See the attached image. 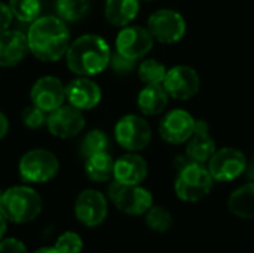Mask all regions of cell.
Masks as SVG:
<instances>
[{
	"label": "cell",
	"mask_w": 254,
	"mask_h": 253,
	"mask_svg": "<svg viewBox=\"0 0 254 253\" xmlns=\"http://www.w3.org/2000/svg\"><path fill=\"white\" fill-rule=\"evenodd\" d=\"M65 64L76 76L92 78L104 72L112 58L109 43L98 34H82L74 39L67 52Z\"/></svg>",
	"instance_id": "2"
},
{
	"label": "cell",
	"mask_w": 254,
	"mask_h": 253,
	"mask_svg": "<svg viewBox=\"0 0 254 253\" xmlns=\"http://www.w3.org/2000/svg\"><path fill=\"white\" fill-rule=\"evenodd\" d=\"M146 1H153V0H146Z\"/></svg>",
	"instance_id": "39"
},
{
	"label": "cell",
	"mask_w": 254,
	"mask_h": 253,
	"mask_svg": "<svg viewBox=\"0 0 254 253\" xmlns=\"http://www.w3.org/2000/svg\"><path fill=\"white\" fill-rule=\"evenodd\" d=\"M12 19H13V15L10 12L9 4L0 1V33H3V31L10 28Z\"/></svg>",
	"instance_id": "33"
},
{
	"label": "cell",
	"mask_w": 254,
	"mask_h": 253,
	"mask_svg": "<svg viewBox=\"0 0 254 253\" xmlns=\"http://www.w3.org/2000/svg\"><path fill=\"white\" fill-rule=\"evenodd\" d=\"M109 148V137L101 130H91L88 131L82 142H80V155L86 160L91 155L107 152Z\"/></svg>",
	"instance_id": "26"
},
{
	"label": "cell",
	"mask_w": 254,
	"mask_h": 253,
	"mask_svg": "<svg viewBox=\"0 0 254 253\" xmlns=\"http://www.w3.org/2000/svg\"><path fill=\"white\" fill-rule=\"evenodd\" d=\"M12 15L21 22H33L40 16V0H9Z\"/></svg>",
	"instance_id": "27"
},
{
	"label": "cell",
	"mask_w": 254,
	"mask_h": 253,
	"mask_svg": "<svg viewBox=\"0 0 254 253\" xmlns=\"http://www.w3.org/2000/svg\"><path fill=\"white\" fill-rule=\"evenodd\" d=\"M252 169H253V171H254V155H253V166H252Z\"/></svg>",
	"instance_id": "37"
},
{
	"label": "cell",
	"mask_w": 254,
	"mask_h": 253,
	"mask_svg": "<svg viewBox=\"0 0 254 253\" xmlns=\"http://www.w3.org/2000/svg\"><path fill=\"white\" fill-rule=\"evenodd\" d=\"M162 85L171 98L186 101L199 92L201 78L193 67L180 64L167 70Z\"/></svg>",
	"instance_id": "10"
},
{
	"label": "cell",
	"mask_w": 254,
	"mask_h": 253,
	"mask_svg": "<svg viewBox=\"0 0 254 253\" xmlns=\"http://www.w3.org/2000/svg\"><path fill=\"white\" fill-rule=\"evenodd\" d=\"M55 9L63 21L76 22L89 12V0H57Z\"/></svg>",
	"instance_id": "24"
},
{
	"label": "cell",
	"mask_w": 254,
	"mask_h": 253,
	"mask_svg": "<svg viewBox=\"0 0 254 253\" xmlns=\"http://www.w3.org/2000/svg\"><path fill=\"white\" fill-rule=\"evenodd\" d=\"M46 127L54 137L70 139L80 134L85 128V116L82 110L68 106H61L49 113L46 118Z\"/></svg>",
	"instance_id": "15"
},
{
	"label": "cell",
	"mask_w": 254,
	"mask_h": 253,
	"mask_svg": "<svg viewBox=\"0 0 254 253\" xmlns=\"http://www.w3.org/2000/svg\"><path fill=\"white\" fill-rule=\"evenodd\" d=\"M155 39L152 37L147 27L141 25H125L116 36V52L129 58L141 60L153 48Z\"/></svg>",
	"instance_id": "11"
},
{
	"label": "cell",
	"mask_w": 254,
	"mask_h": 253,
	"mask_svg": "<svg viewBox=\"0 0 254 253\" xmlns=\"http://www.w3.org/2000/svg\"><path fill=\"white\" fill-rule=\"evenodd\" d=\"M31 104L46 113L61 107L65 101V85L55 76L39 78L30 89Z\"/></svg>",
	"instance_id": "13"
},
{
	"label": "cell",
	"mask_w": 254,
	"mask_h": 253,
	"mask_svg": "<svg viewBox=\"0 0 254 253\" xmlns=\"http://www.w3.org/2000/svg\"><path fill=\"white\" fill-rule=\"evenodd\" d=\"M146 225L156 233H167L173 225V216L165 207L152 206L146 212Z\"/></svg>",
	"instance_id": "28"
},
{
	"label": "cell",
	"mask_w": 254,
	"mask_h": 253,
	"mask_svg": "<svg viewBox=\"0 0 254 253\" xmlns=\"http://www.w3.org/2000/svg\"><path fill=\"white\" fill-rule=\"evenodd\" d=\"M186 143V157L193 163L205 164L217 151L216 142L208 133V124L202 119H196L195 131Z\"/></svg>",
	"instance_id": "19"
},
{
	"label": "cell",
	"mask_w": 254,
	"mask_h": 253,
	"mask_svg": "<svg viewBox=\"0 0 254 253\" xmlns=\"http://www.w3.org/2000/svg\"><path fill=\"white\" fill-rule=\"evenodd\" d=\"M45 113H46V112H43L42 109H39V107L34 106V104L27 106V107L22 110V115H21L22 124H24L27 128H31V130L40 128L43 124H46V116H45Z\"/></svg>",
	"instance_id": "30"
},
{
	"label": "cell",
	"mask_w": 254,
	"mask_h": 253,
	"mask_svg": "<svg viewBox=\"0 0 254 253\" xmlns=\"http://www.w3.org/2000/svg\"><path fill=\"white\" fill-rule=\"evenodd\" d=\"M196 119L183 109L170 110L159 122V136L170 145L186 143L195 131Z\"/></svg>",
	"instance_id": "14"
},
{
	"label": "cell",
	"mask_w": 254,
	"mask_h": 253,
	"mask_svg": "<svg viewBox=\"0 0 254 253\" xmlns=\"http://www.w3.org/2000/svg\"><path fill=\"white\" fill-rule=\"evenodd\" d=\"M107 213V198L103 192L97 189L82 191L74 201V216L82 225L88 228H95L101 225L106 221Z\"/></svg>",
	"instance_id": "12"
},
{
	"label": "cell",
	"mask_w": 254,
	"mask_h": 253,
	"mask_svg": "<svg viewBox=\"0 0 254 253\" xmlns=\"http://www.w3.org/2000/svg\"><path fill=\"white\" fill-rule=\"evenodd\" d=\"M115 160L109 152H100L85 160V173L91 182L104 183L113 177Z\"/></svg>",
	"instance_id": "22"
},
{
	"label": "cell",
	"mask_w": 254,
	"mask_h": 253,
	"mask_svg": "<svg viewBox=\"0 0 254 253\" xmlns=\"http://www.w3.org/2000/svg\"><path fill=\"white\" fill-rule=\"evenodd\" d=\"M107 197L122 213L131 216L146 215V212L153 206L150 191L140 185H122L115 179L107 188Z\"/></svg>",
	"instance_id": "6"
},
{
	"label": "cell",
	"mask_w": 254,
	"mask_h": 253,
	"mask_svg": "<svg viewBox=\"0 0 254 253\" xmlns=\"http://www.w3.org/2000/svg\"><path fill=\"white\" fill-rule=\"evenodd\" d=\"M207 164L214 182H232L246 171L247 158L237 148H222L213 154Z\"/></svg>",
	"instance_id": "9"
},
{
	"label": "cell",
	"mask_w": 254,
	"mask_h": 253,
	"mask_svg": "<svg viewBox=\"0 0 254 253\" xmlns=\"http://www.w3.org/2000/svg\"><path fill=\"white\" fill-rule=\"evenodd\" d=\"M115 139L121 148L128 152H140L150 145L152 128L149 122L138 115L122 116L115 125Z\"/></svg>",
	"instance_id": "7"
},
{
	"label": "cell",
	"mask_w": 254,
	"mask_h": 253,
	"mask_svg": "<svg viewBox=\"0 0 254 253\" xmlns=\"http://www.w3.org/2000/svg\"><path fill=\"white\" fill-rule=\"evenodd\" d=\"M147 30L155 42L173 45L180 42L186 34V19L174 9H158L147 19Z\"/></svg>",
	"instance_id": "8"
},
{
	"label": "cell",
	"mask_w": 254,
	"mask_h": 253,
	"mask_svg": "<svg viewBox=\"0 0 254 253\" xmlns=\"http://www.w3.org/2000/svg\"><path fill=\"white\" fill-rule=\"evenodd\" d=\"M228 209L241 219H254V182L240 186L229 195Z\"/></svg>",
	"instance_id": "23"
},
{
	"label": "cell",
	"mask_w": 254,
	"mask_h": 253,
	"mask_svg": "<svg viewBox=\"0 0 254 253\" xmlns=\"http://www.w3.org/2000/svg\"><path fill=\"white\" fill-rule=\"evenodd\" d=\"M54 248L60 253H80L83 249V240L77 233L67 231L57 239Z\"/></svg>",
	"instance_id": "29"
},
{
	"label": "cell",
	"mask_w": 254,
	"mask_h": 253,
	"mask_svg": "<svg viewBox=\"0 0 254 253\" xmlns=\"http://www.w3.org/2000/svg\"><path fill=\"white\" fill-rule=\"evenodd\" d=\"M214 185V179L205 164L189 161L179 170L174 183L177 197L186 203H196L207 197Z\"/></svg>",
	"instance_id": "4"
},
{
	"label": "cell",
	"mask_w": 254,
	"mask_h": 253,
	"mask_svg": "<svg viewBox=\"0 0 254 253\" xmlns=\"http://www.w3.org/2000/svg\"><path fill=\"white\" fill-rule=\"evenodd\" d=\"M43 203L39 192L25 185L6 189L0 198V212L13 224H27L34 221L42 212Z\"/></svg>",
	"instance_id": "3"
},
{
	"label": "cell",
	"mask_w": 254,
	"mask_h": 253,
	"mask_svg": "<svg viewBox=\"0 0 254 253\" xmlns=\"http://www.w3.org/2000/svg\"><path fill=\"white\" fill-rule=\"evenodd\" d=\"M9 133V119L3 112H0V140H3Z\"/></svg>",
	"instance_id": "34"
},
{
	"label": "cell",
	"mask_w": 254,
	"mask_h": 253,
	"mask_svg": "<svg viewBox=\"0 0 254 253\" xmlns=\"http://www.w3.org/2000/svg\"><path fill=\"white\" fill-rule=\"evenodd\" d=\"M101 97V88L91 78L77 76L65 85V100L79 110H91L97 107Z\"/></svg>",
	"instance_id": "16"
},
{
	"label": "cell",
	"mask_w": 254,
	"mask_h": 253,
	"mask_svg": "<svg viewBox=\"0 0 254 253\" xmlns=\"http://www.w3.org/2000/svg\"><path fill=\"white\" fill-rule=\"evenodd\" d=\"M1 194H3V192H1V189H0V198H1Z\"/></svg>",
	"instance_id": "38"
},
{
	"label": "cell",
	"mask_w": 254,
	"mask_h": 253,
	"mask_svg": "<svg viewBox=\"0 0 254 253\" xmlns=\"http://www.w3.org/2000/svg\"><path fill=\"white\" fill-rule=\"evenodd\" d=\"M30 52L27 34L19 30H6L0 33V67L18 66Z\"/></svg>",
	"instance_id": "18"
},
{
	"label": "cell",
	"mask_w": 254,
	"mask_h": 253,
	"mask_svg": "<svg viewBox=\"0 0 254 253\" xmlns=\"http://www.w3.org/2000/svg\"><path fill=\"white\" fill-rule=\"evenodd\" d=\"M30 52L40 61L54 63L65 57L70 46V30L58 15L39 16L27 31Z\"/></svg>",
	"instance_id": "1"
},
{
	"label": "cell",
	"mask_w": 254,
	"mask_h": 253,
	"mask_svg": "<svg viewBox=\"0 0 254 253\" xmlns=\"http://www.w3.org/2000/svg\"><path fill=\"white\" fill-rule=\"evenodd\" d=\"M18 171L27 183H45L57 177L60 173V161L48 149H31L21 157Z\"/></svg>",
	"instance_id": "5"
},
{
	"label": "cell",
	"mask_w": 254,
	"mask_h": 253,
	"mask_svg": "<svg viewBox=\"0 0 254 253\" xmlns=\"http://www.w3.org/2000/svg\"><path fill=\"white\" fill-rule=\"evenodd\" d=\"M149 173L146 160L137 152H128L115 161L113 179L122 185H140Z\"/></svg>",
	"instance_id": "17"
},
{
	"label": "cell",
	"mask_w": 254,
	"mask_h": 253,
	"mask_svg": "<svg viewBox=\"0 0 254 253\" xmlns=\"http://www.w3.org/2000/svg\"><path fill=\"white\" fill-rule=\"evenodd\" d=\"M33 253H60L55 248H40V249H37L36 252Z\"/></svg>",
	"instance_id": "36"
},
{
	"label": "cell",
	"mask_w": 254,
	"mask_h": 253,
	"mask_svg": "<svg viewBox=\"0 0 254 253\" xmlns=\"http://www.w3.org/2000/svg\"><path fill=\"white\" fill-rule=\"evenodd\" d=\"M0 253H28L25 245L18 239H3L0 242Z\"/></svg>",
	"instance_id": "32"
},
{
	"label": "cell",
	"mask_w": 254,
	"mask_h": 253,
	"mask_svg": "<svg viewBox=\"0 0 254 253\" xmlns=\"http://www.w3.org/2000/svg\"><path fill=\"white\" fill-rule=\"evenodd\" d=\"M6 230H7V219L0 212V242L3 240V237L6 234Z\"/></svg>",
	"instance_id": "35"
},
{
	"label": "cell",
	"mask_w": 254,
	"mask_h": 253,
	"mask_svg": "<svg viewBox=\"0 0 254 253\" xmlns=\"http://www.w3.org/2000/svg\"><path fill=\"white\" fill-rule=\"evenodd\" d=\"M112 70L116 73V75H128L134 70L135 67V61L134 60H129L124 55H121L119 52H115L112 54V58H110V64Z\"/></svg>",
	"instance_id": "31"
},
{
	"label": "cell",
	"mask_w": 254,
	"mask_h": 253,
	"mask_svg": "<svg viewBox=\"0 0 254 253\" xmlns=\"http://www.w3.org/2000/svg\"><path fill=\"white\" fill-rule=\"evenodd\" d=\"M167 67L155 60V58H146L140 63L137 72H138V78L144 85H158L162 84L167 75Z\"/></svg>",
	"instance_id": "25"
},
{
	"label": "cell",
	"mask_w": 254,
	"mask_h": 253,
	"mask_svg": "<svg viewBox=\"0 0 254 253\" xmlns=\"http://www.w3.org/2000/svg\"><path fill=\"white\" fill-rule=\"evenodd\" d=\"M170 95L165 91L162 84L158 85H144L137 97V106L140 112L146 116L161 115L168 106Z\"/></svg>",
	"instance_id": "20"
},
{
	"label": "cell",
	"mask_w": 254,
	"mask_h": 253,
	"mask_svg": "<svg viewBox=\"0 0 254 253\" xmlns=\"http://www.w3.org/2000/svg\"><path fill=\"white\" fill-rule=\"evenodd\" d=\"M140 10V0H106L104 16L115 27L129 25Z\"/></svg>",
	"instance_id": "21"
}]
</instances>
